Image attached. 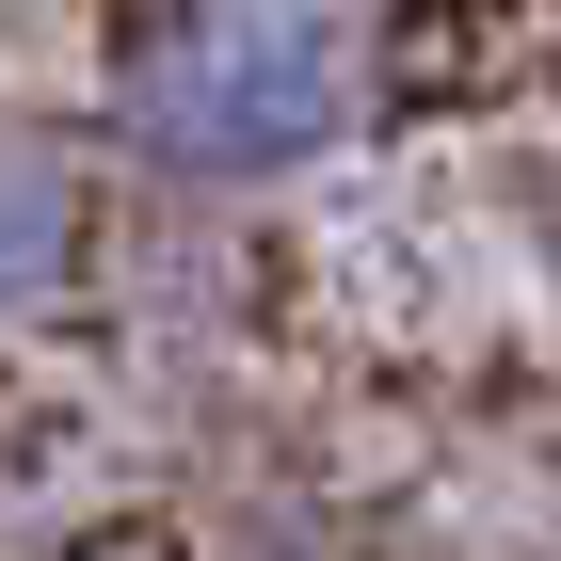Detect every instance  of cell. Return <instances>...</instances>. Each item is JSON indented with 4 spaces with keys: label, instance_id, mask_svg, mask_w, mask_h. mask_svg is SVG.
<instances>
[{
    "label": "cell",
    "instance_id": "6da1fadb",
    "mask_svg": "<svg viewBox=\"0 0 561 561\" xmlns=\"http://www.w3.org/2000/svg\"><path fill=\"white\" fill-rule=\"evenodd\" d=\"M113 129L176 193H257L353 129V16L337 0H176L113 65Z\"/></svg>",
    "mask_w": 561,
    "mask_h": 561
},
{
    "label": "cell",
    "instance_id": "7a4b0ae2",
    "mask_svg": "<svg viewBox=\"0 0 561 561\" xmlns=\"http://www.w3.org/2000/svg\"><path fill=\"white\" fill-rule=\"evenodd\" d=\"M65 241H81V193H65V161L48 145H0V321L65 273Z\"/></svg>",
    "mask_w": 561,
    "mask_h": 561
}]
</instances>
